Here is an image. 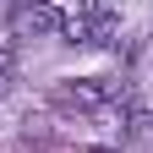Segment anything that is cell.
<instances>
[{"instance_id":"obj_2","label":"cell","mask_w":153,"mask_h":153,"mask_svg":"<svg viewBox=\"0 0 153 153\" xmlns=\"http://www.w3.org/2000/svg\"><path fill=\"white\" fill-rule=\"evenodd\" d=\"M120 27V0H82L76 16H66L71 44H109Z\"/></svg>"},{"instance_id":"obj_5","label":"cell","mask_w":153,"mask_h":153,"mask_svg":"<svg viewBox=\"0 0 153 153\" xmlns=\"http://www.w3.org/2000/svg\"><path fill=\"white\" fill-rule=\"evenodd\" d=\"M93 153H115V148H93Z\"/></svg>"},{"instance_id":"obj_4","label":"cell","mask_w":153,"mask_h":153,"mask_svg":"<svg viewBox=\"0 0 153 153\" xmlns=\"http://www.w3.org/2000/svg\"><path fill=\"white\" fill-rule=\"evenodd\" d=\"M16 60H22V49H16V38H6V44H0V99H6L11 82H16Z\"/></svg>"},{"instance_id":"obj_3","label":"cell","mask_w":153,"mask_h":153,"mask_svg":"<svg viewBox=\"0 0 153 153\" xmlns=\"http://www.w3.org/2000/svg\"><path fill=\"white\" fill-rule=\"evenodd\" d=\"M22 27H27V33H66V16L44 0V6H33V11L22 16Z\"/></svg>"},{"instance_id":"obj_1","label":"cell","mask_w":153,"mask_h":153,"mask_svg":"<svg viewBox=\"0 0 153 153\" xmlns=\"http://www.w3.org/2000/svg\"><path fill=\"white\" fill-rule=\"evenodd\" d=\"M55 104L60 109H82V115H104V109H131L120 82H104V76H71V82L55 88Z\"/></svg>"}]
</instances>
